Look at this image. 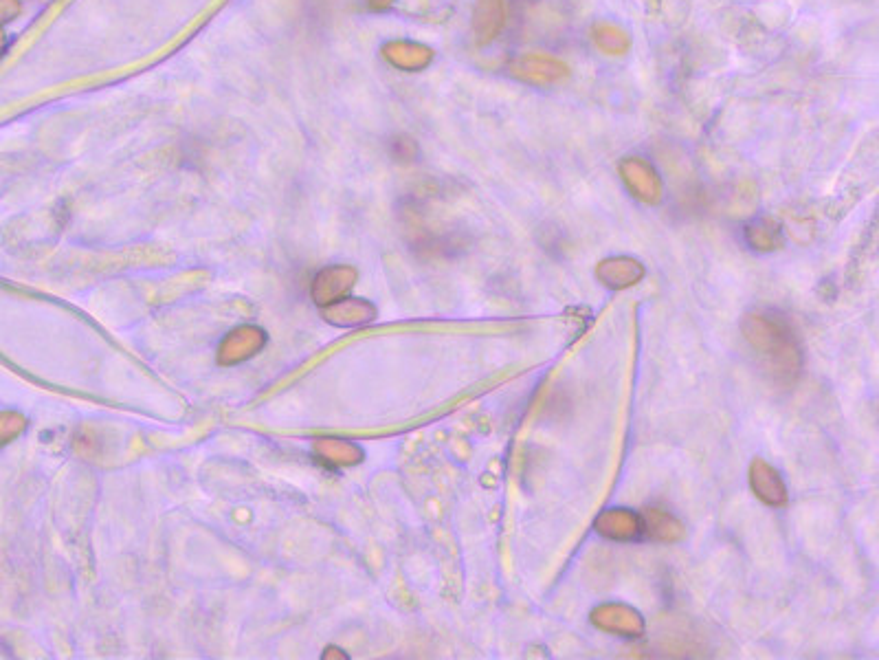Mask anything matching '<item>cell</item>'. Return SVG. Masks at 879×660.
Returning a JSON list of instances; mask_svg holds the SVG:
<instances>
[{"instance_id":"obj_5","label":"cell","mask_w":879,"mask_h":660,"mask_svg":"<svg viewBox=\"0 0 879 660\" xmlns=\"http://www.w3.org/2000/svg\"><path fill=\"white\" fill-rule=\"evenodd\" d=\"M266 341H269V337H266V333L260 326L247 324V326L233 328L231 333L220 341L218 363L225 368H231V366H238V363L249 361L258 355V352L264 350Z\"/></svg>"},{"instance_id":"obj_19","label":"cell","mask_w":879,"mask_h":660,"mask_svg":"<svg viewBox=\"0 0 879 660\" xmlns=\"http://www.w3.org/2000/svg\"><path fill=\"white\" fill-rule=\"evenodd\" d=\"M22 5L20 0H0V25L16 20L20 16Z\"/></svg>"},{"instance_id":"obj_15","label":"cell","mask_w":879,"mask_h":660,"mask_svg":"<svg viewBox=\"0 0 879 660\" xmlns=\"http://www.w3.org/2000/svg\"><path fill=\"white\" fill-rule=\"evenodd\" d=\"M589 38H592L594 47L600 53L609 55V58H620V55H627L631 49L629 31L609 20L594 22L592 29H589Z\"/></svg>"},{"instance_id":"obj_8","label":"cell","mask_w":879,"mask_h":660,"mask_svg":"<svg viewBox=\"0 0 879 660\" xmlns=\"http://www.w3.org/2000/svg\"><path fill=\"white\" fill-rule=\"evenodd\" d=\"M594 275L600 284L607 286V289L625 291L642 282L644 275H647V269H644V264L638 258L611 256L596 264Z\"/></svg>"},{"instance_id":"obj_9","label":"cell","mask_w":879,"mask_h":660,"mask_svg":"<svg viewBox=\"0 0 879 660\" xmlns=\"http://www.w3.org/2000/svg\"><path fill=\"white\" fill-rule=\"evenodd\" d=\"M596 533L611 542H638L644 537L642 515L631 509H607L596 517Z\"/></svg>"},{"instance_id":"obj_17","label":"cell","mask_w":879,"mask_h":660,"mask_svg":"<svg viewBox=\"0 0 879 660\" xmlns=\"http://www.w3.org/2000/svg\"><path fill=\"white\" fill-rule=\"evenodd\" d=\"M27 418L18 412H3L0 414V447L16 440L20 434H25Z\"/></svg>"},{"instance_id":"obj_12","label":"cell","mask_w":879,"mask_h":660,"mask_svg":"<svg viewBox=\"0 0 879 660\" xmlns=\"http://www.w3.org/2000/svg\"><path fill=\"white\" fill-rule=\"evenodd\" d=\"M383 58L398 71L418 73L433 62V49L414 40H389L383 44Z\"/></svg>"},{"instance_id":"obj_11","label":"cell","mask_w":879,"mask_h":660,"mask_svg":"<svg viewBox=\"0 0 879 660\" xmlns=\"http://www.w3.org/2000/svg\"><path fill=\"white\" fill-rule=\"evenodd\" d=\"M324 311V319L328 324L337 328H361L372 324L376 319V306L361 297H341V300L332 302L321 308Z\"/></svg>"},{"instance_id":"obj_20","label":"cell","mask_w":879,"mask_h":660,"mask_svg":"<svg viewBox=\"0 0 879 660\" xmlns=\"http://www.w3.org/2000/svg\"><path fill=\"white\" fill-rule=\"evenodd\" d=\"M367 3H370V7L374 9V11H385V9H389L392 7L396 0H367Z\"/></svg>"},{"instance_id":"obj_16","label":"cell","mask_w":879,"mask_h":660,"mask_svg":"<svg viewBox=\"0 0 879 660\" xmlns=\"http://www.w3.org/2000/svg\"><path fill=\"white\" fill-rule=\"evenodd\" d=\"M743 240L754 251L772 253L783 247V229L772 218H756L743 227Z\"/></svg>"},{"instance_id":"obj_14","label":"cell","mask_w":879,"mask_h":660,"mask_svg":"<svg viewBox=\"0 0 879 660\" xmlns=\"http://www.w3.org/2000/svg\"><path fill=\"white\" fill-rule=\"evenodd\" d=\"M642 526H644V537L651 539V542H660V544L682 542L684 535H686V526L669 511H660V509L644 511L642 513Z\"/></svg>"},{"instance_id":"obj_13","label":"cell","mask_w":879,"mask_h":660,"mask_svg":"<svg viewBox=\"0 0 879 660\" xmlns=\"http://www.w3.org/2000/svg\"><path fill=\"white\" fill-rule=\"evenodd\" d=\"M313 451L315 458L332 471L356 467L365 458V451L346 438H317Z\"/></svg>"},{"instance_id":"obj_10","label":"cell","mask_w":879,"mask_h":660,"mask_svg":"<svg viewBox=\"0 0 879 660\" xmlns=\"http://www.w3.org/2000/svg\"><path fill=\"white\" fill-rule=\"evenodd\" d=\"M750 487L752 493L767 506H785L787 504V484L778 469L763 458H754L750 465Z\"/></svg>"},{"instance_id":"obj_7","label":"cell","mask_w":879,"mask_h":660,"mask_svg":"<svg viewBox=\"0 0 879 660\" xmlns=\"http://www.w3.org/2000/svg\"><path fill=\"white\" fill-rule=\"evenodd\" d=\"M508 18V0H477L473 9V40L477 47H486L502 36Z\"/></svg>"},{"instance_id":"obj_21","label":"cell","mask_w":879,"mask_h":660,"mask_svg":"<svg viewBox=\"0 0 879 660\" xmlns=\"http://www.w3.org/2000/svg\"><path fill=\"white\" fill-rule=\"evenodd\" d=\"M335 652H339L337 647H328V649H326V654H324V658H326V660H328V658H341V660H346V658H348L346 652H341V654H335Z\"/></svg>"},{"instance_id":"obj_4","label":"cell","mask_w":879,"mask_h":660,"mask_svg":"<svg viewBox=\"0 0 879 660\" xmlns=\"http://www.w3.org/2000/svg\"><path fill=\"white\" fill-rule=\"evenodd\" d=\"M592 625L600 632L622 638H640L647 630L644 616L627 603H603L592 610Z\"/></svg>"},{"instance_id":"obj_18","label":"cell","mask_w":879,"mask_h":660,"mask_svg":"<svg viewBox=\"0 0 879 660\" xmlns=\"http://www.w3.org/2000/svg\"><path fill=\"white\" fill-rule=\"evenodd\" d=\"M392 154H394V159L396 161H414L416 157H418V146H416V141L414 139H409V137H396L394 141H392Z\"/></svg>"},{"instance_id":"obj_2","label":"cell","mask_w":879,"mask_h":660,"mask_svg":"<svg viewBox=\"0 0 879 660\" xmlns=\"http://www.w3.org/2000/svg\"><path fill=\"white\" fill-rule=\"evenodd\" d=\"M506 71L513 80L537 88L563 84L570 80L572 75L570 64L563 62L561 58H556V55L543 51H526L515 55V58L508 62Z\"/></svg>"},{"instance_id":"obj_1","label":"cell","mask_w":879,"mask_h":660,"mask_svg":"<svg viewBox=\"0 0 879 660\" xmlns=\"http://www.w3.org/2000/svg\"><path fill=\"white\" fill-rule=\"evenodd\" d=\"M743 339L761 357L767 372L778 383H794L805 366L803 346L796 337L792 322L772 308H761L743 317Z\"/></svg>"},{"instance_id":"obj_6","label":"cell","mask_w":879,"mask_h":660,"mask_svg":"<svg viewBox=\"0 0 879 660\" xmlns=\"http://www.w3.org/2000/svg\"><path fill=\"white\" fill-rule=\"evenodd\" d=\"M356 280H359V271L350 267V264L326 267L313 278V284H310V297H313V302L319 308H324L332 302L341 300V297L350 295Z\"/></svg>"},{"instance_id":"obj_3","label":"cell","mask_w":879,"mask_h":660,"mask_svg":"<svg viewBox=\"0 0 879 660\" xmlns=\"http://www.w3.org/2000/svg\"><path fill=\"white\" fill-rule=\"evenodd\" d=\"M618 174L627 192L644 205H660L664 198V181L655 165L642 157H625L618 163Z\"/></svg>"},{"instance_id":"obj_22","label":"cell","mask_w":879,"mask_h":660,"mask_svg":"<svg viewBox=\"0 0 879 660\" xmlns=\"http://www.w3.org/2000/svg\"><path fill=\"white\" fill-rule=\"evenodd\" d=\"M5 49H7V36H5V31L0 29V58H3Z\"/></svg>"}]
</instances>
